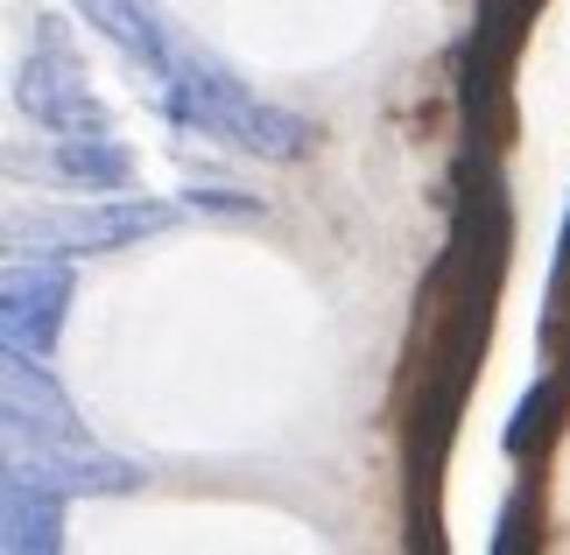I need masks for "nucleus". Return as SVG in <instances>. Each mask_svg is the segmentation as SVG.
<instances>
[{
	"mask_svg": "<svg viewBox=\"0 0 570 555\" xmlns=\"http://www.w3.org/2000/svg\"><path fill=\"white\" fill-rule=\"evenodd\" d=\"M508 239H514V211L500 176L479 162V184L458 205L451 247L430 275V351H423V380H415V408H409V485L436 493V472L451 457L458 415L472 394V366L487 351V324H493V296L508 275Z\"/></svg>",
	"mask_w": 570,
	"mask_h": 555,
	"instance_id": "f257e3e1",
	"label": "nucleus"
},
{
	"mask_svg": "<svg viewBox=\"0 0 570 555\" xmlns=\"http://www.w3.org/2000/svg\"><path fill=\"white\" fill-rule=\"evenodd\" d=\"M156 106L163 120H177L184 135L226 141L233 155H254V162H303L317 148V127L303 113H282V106L254 99L212 50L184 42V57L156 78Z\"/></svg>",
	"mask_w": 570,
	"mask_h": 555,
	"instance_id": "f03ea898",
	"label": "nucleus"
},
{
	"mask_svg": "<svg viewBox=\"0 0 570 555\" xmlns=\"http://www.w3.org/2000/svg\"><path fill=\"white\" fill-rule=\"evenodd\" d=\"M177 211L156 197H99V205H42L8 218V254H42V260H92L120 254L148 232H169Z\"/></svg>",
	"mask_w": 570,
	"mask_h": 555,
	"instance_id": "7ed1b4c3",
	"label": "nucleus"
},
{
	"mask_svg": "<svg viewBox=\"0 0 570 555\" xmlns=\"http://www.w3.org/2000/svg\"><path fill=\"white\" fill-rule=\"evenodd\" d=\"M14 106L50 135H99L106 106L85 78V57L71 50V21L63 14H36V42L14 71Z\"/></svg>",
	"mask_w": 570,
	"mask_h": 555,
	"instance_id": "20e7f679",
	"label": "nucleus"
},
{
	"mask_svg": "<svg viewBox=\"0 0 570 555\" xmlns=\"http://www.w3.org/2000/svg\"><path fill=\"white\" fill-rule=\"evenodd\" d=\"M0 415H8V450H36V457L99 450V443L85 436L71 394L42 373L36 351H8V373H0Z\"/></svg>",
	"mask_w": 570,
	"mask_h": 555,
	"instance_id": "39448f33",
	"label": "nucleus"
},
{
	"mask_svg": "<svg viewBox=\"0 0 570 555\" xmlns=\"http://www.w3.org/2000/svg\"><path fill=\"white\" fill-rule=\"evenodd\" d=\"M63 309H71V260L14 254L8 275H0V338H8V351L50 359L63 338Z\"/></svg>",
	"mask_w": 570,
	"mask_h": 555,
	"instance_id": "423d86ee",
	"label": "nucleus"
},
{
	"mask_svg": "<svg viewBox=\"0 0 570 555\" xmlns=\"http://www.w3.org/2000/svg\"><path fill=\"white\" fill-rule=\"evenodd\" d=\"M71 8L85 14V29H99L120 57H135L148 78H163L169 63L184 57V42H190L156 0H71Z\"/></svg>",
	"mask_w": 570,
	"mask_h": 555,
	"instance_id": "0eeeda50",
	"label": "nucleus"
},
{
	"mask_svg": "<svg viewBox=\"0 0 570 555\" xmlns=\"http://www.w3.org/2000/svg\"><path fill=\"white\" fill-rule=\"evenodd\" d=\"M63 506L71 493L29 478L21 464H8V485H0V548L8 555H57L63 548Z\"/></svg>",
	"mask_w": 570,
	"mask_h": 555,
	"instance_id": "6e6552de",
	"label": "nucleus"
},
{
	"mask_svg": "<svg viewBox=\"0 0 570 555\" xmlns=\"http://www.w3.org/2000/svg\"><path fill=\"white\" fill-rule=\"evenodd\" d=\"M50 176L57 184H71L85 197H120L135 184V155H127L114 135H57V155H50Z\"/></svg>",
	"mask_w": 570,
	"mask_h": 555,
	"instance_id": "1a4fd4ad",
	"label": "nucleus"
},
{
	"mask_svg": "<svg viewBox=\"0 0 570 555\" xmlns=\"http://www.w3.org/2000/svg\"><path fill=\"white\" fill-rule=\"evenodd\" d=\"M563 408H570V359H550V373H542V380L521 394V408H514V422H508V436H500V450H508L514 464L529 457V450H542V443L557 436Z\"/></svg>",
	"mask_w": 570,
	"mask_h": 555,
	"instance_id": "9d476101",
	"label": "nucleus"
},
{
	"mask_svg": "<svg viewBox=\"0 0 570 555\" xmlns=\"http://www.w3.org/2000/svg\"><path fill=\"white\" fill-rule=\"evenodd\" d=\"M535 542H542V493H535V478H521L514 499L493 521V555H529Z\"/></svg>",
	"mask_w": 570,
	"mask_h": 555,
	"instance_id": "9b49d317",
	"label": "nucleus"
},
{
	"mask_svg": "<svg viewBox=\"0 0 570 555\" xmlns=\"http://www.w3.org/2000/svg\"><path fill=\"white\" fill-rule=\"evenodd\" d=\"M542 345L550 359H570V218L557 239V268H550V309H542Z\"/></svg>",
	"mask_w": 570,
	"mask_h": 555,
	"instance_id": "f8f14e48",
	"label": "nucleus"
},
{
	"mask_svg": "<svg viewBox=\"0 0 570 555\" xmlns=\"http://www.w3.org/2000/svg\"><path fill=\"white\" fill-rule=\"evenodd\" d=\"M184 211H205V218H261V197H247V190H184Z\"/></svg>",
	"mask_w": 570,
	"mask_h": 555,
	"instance_id": "ddd939ff",
	"label": "nucleus"
},
{
	"mask_svg": "<svg viewBox=\"0 0 570 555\" xmlns=\"http://www.w3.org/2000/svg\"><path fill=\"white\" fill-rule=\"evenodd\" d=\"M521 8H529V14H535V8H542V0H521Z\"/></svg>",
	"mask_w": 570,
	"mask_h": 555,
	"instance_id": "4468645a",
	"label": "nucleus"
}]
</instances>
